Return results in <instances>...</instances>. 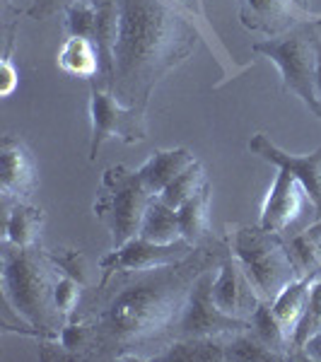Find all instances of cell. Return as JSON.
I'll use <instances>...</instances> for the list:
<instances>
[{"label": "cell", "mask_w": 321, "mask_h": 362, "mask_svg": "<svg viewBox=\"0 0 321 362\" xmlns=\"http://www.w3.org/2000/svg\"><path fill=\"white\" fill-rule=\"evenodd\" d=\"M227 251L225 237H210L177 264L102 278L97 293L68 319L61 338L42 341V358L153 362L174 341L196 278L223 264Z\"/></svg>", "instance_id": "1"}, {"label": "cell", "mask_w": 321, "mask_h": 362, "mask_svg": "<svg viewBox=\"0 0 321 362\" xmlns=\"http://www.w3.org/2000/svg\"><path fill=\"white\" fill-rule=\"evenodd\" d=\"M112 92L121 104L148 112L155 87L196 51L201 27L169 0H116Z\"/></svg>", "instance_id": "2"}, {"label": "cell", "mask_w": 321, "mask_h": 362, "mask_svg": "<svg viewBox=\"0 0 321 362\" xmlns=\"http://www.w3.org/2000/svg\"><path fill=\"white\" fill-rule=\"evenodd\" d=\"M3 297L20 319H25L32 331L25 334L58 341L68 319L56 307V283L61 271L46 254V247H15L3 242Z\"/></svg>", "instance_id": "3"}, {"label": "cell", "mask_w": 321, "mask_h": 362, "mask_svg": "<svg viewBox=\"0 0 321 362\" xmlns=\"http://www.w3.org/2000/svg\"><path fill=\"white\" fill-rule=\"evenodd\" d=\"M225 242L264 302H273L293 280L300 278L288 239L280 232H268L261 225L227 223Z\"/></svg>", "instance_id": "4"}, {"label": "cell", "mask_w": 321, "mask_h": 362, "mask_svg": "<svg viewBox=\"0 0 321 362\" xmlns=\"http://www.w3.org/2000/svg\"><path fill=\"white\" fill-rule=\"evenodd\" d=\"M153 198L138 169L133 172L126 165H116L102 174L95 215L112 235V249L124 247L128 239L140 235V225Z\"/></svg>", "instance_id": "5"}, {"label": "cell", "mask_w": 321, "mask_h": 362, "mask_svg": "<svg viewBox=\"0 0 321 362\" xmlns=\"http://www.w3.org/2000/svg\"><path fill=\"white\" fill-rule=\"evenodd\" d=\"M312 25L314 22H307L283 37L256 42L252 51L276 63L283 78V90L300 97L309 112L321 119V102L317 95V46Z\"/></svg>", "instance_id": "6"}, {"label": "cell", "mask_w": 321, "mask_h": 362, "mask_svg": "<svg viewBox=\"0 0 321 362\" xmlns=\"http://www.w3.org/2000/svg\"><path fill=\"white\" fill-rule=\"evenodd\" d=\"M90 162L97 160L99 150L107 140L119 138L128 145H136L148 140V121L145 109L126 107L121 104L112 90H104L90 83Z\"/></svg>", "instance_id": "7"}, {"label": "cell", "mask_w": 321, "mask_h": 362, "mask_svg": "<svg viewBox=\"0 0 321 362\" xmlns=\"http://www.w3.org/2000/svg\"><path fill=\"white\" fill-rule=\"evenodd\" d=\"M220 266H213L203 271L196 278L191 288L186 305L182 309V317L177 321L174 338H196V336H210V338H230L239 331L249 329V321L235 319L225 314L223 309L215 305L213 300V280Z\"/></svg>", "instance_id": "8"}, {"label": "cell", "mask_w": 321, "mask_h": 362, "mask_svg": "<svg viewBox=\"0 0 321 362\" xmlns=\"http://www.w3.org/2000/svg\"><path fill=\"white\" fill-rule=\"evenodd\" d=\"M194 249L196 244L186 242V239H179L174 244H157L138 235L128 239L124 247L112 249V254L104 256L99 261V271H102V278H109L121 271H150V268L157 266L177 264V261L186 259Z\"/></svg>", "instance_id": "9"}, {"label": "cell", "mask_w": 321, "mask_h": 362, "mask_svg": "<svg viewBox=\"0 0 321 362\" xmlns=\"http://www.w3.org/2000/svg\"><path fill=\"white\" fill-rule=\"evenodd\" d=\"M239 20L252 32L276 39L300 25L321 20V15H312L300 0H239Z\"/></svg>", "instance_id": "10"}, {"label": "cell", "mask_w": 321, "mask_h": 362, "mask_svg": "<svg viewBox=\"0 0 321 362\" xmlns=\"http://www.w3.org/2000/svg\"><path fill=\"white\" fill-rule=\"evenodd\" d=\"M249 150L300 181L307 191L309 203L321 218V145L309 155H290L285 150H280L276 143H271L264 133H256L249 140Z\"/></svg>", "instance_id": "11"}, {"label": "cell", "mask_w": 321, "mask_h": 362, "mask_svg": "<svg viewBox=\"0 0 321 362\" xmlns=\"http://www.w3.org/2000/svg\"><path fill=\"white\" fill-rule=\"evenodd\" d=\"M213 300L225 314L242 321H249L256 307L261 305V297L252 285V280L244 273L242 264L227 251V256L220 264L213 280Z\"/></svg>", "instance_id": "12"}, {"label": "cell", "mask_w": 321, "mask_h": 362, "mask_svg": "<svg viewBox=\"0 0 321 362\" xmlns=\"http://www.w3.org/2000/svg\"><path fill=\"white\" fill-rule=\"evenodd\" d=\"M0 162H3V203L32 198L39 184L37 160H34L32 150L20 138L3 136Z\"/></svg>", "instance_id": "13"}, {"label": "cell", "mask_w": 321, "mask_h": 362, "mask_svg": "<svg viewBox=\"0 0 321 362\" xmlns=\"http://www.w3.org/2000/svg\"><path fill=\"white\" fill-rule=\"evenodd\" d=\"M305 201H307L305 186H302L295 177H290L288 172L280 169L276 174L273 186L268 189L264 206H261L259 225L268 232H280V235H285L288 227L302 215Z\"/></svg>", "instance_id": "14"}, {"label": "cell", "mask_w": 321, "mask_h": 362, "mask_svg": "<svg viewBox=\"0 0 321 362\" xmlns=\"http://www.w3.org/2000/svg\"><path fill=\"white\" fill-rule=\"evenodd\" d=\"M97 3V25L92 44L99 54V75L97 80H90L104 90H112L114 80V46L119 37V3L116 0H95Z\"/></svg>", "instance_id": "15"}, {"label": "cell", "mask_w": 321, "mask_h": 362, "mask_svg": "<svg viewBox=\"0 0 321 362\" xmlns=\"http://www.w3.org/2000/svg\"><path fill=\"white\" fill-rule=\"evenodd\" d=\"M191 162H196V157L189 148L155 150V153L148 157V162H145L143 167H138V174H140V179L145 181V186L150 189V194L160 196Z\"/></svg>", "instance_id": "16"}, {"label": "cell", "mask_w": 321, "mask_h": 362, "mask_svg": "<svg viewBox=\"0 0 321 362\" xmlns=\"http://www.w3.org/2000/svg\"><path fill=\"white\" fill-rule=\"evenodd\" d=\"M5 227L3 242L15 247H37L42 244V227L46 223V213L37 206H29L27 201H10L5 203Z\"/></svg>", "instance_id": "17"}, {"label": "cell", "mask_w": 321, "mask_h": 362, "mask_svg": "<svg viewBox=\"0 0 321 362\" xmlns=\"http://www.w3.org/2000/svg\"><path fill=\"white\" fill-rule=\"evenodd\" d=\"M210 201H213V184L206 181L189 201H184L177 208L182 237L191 244H203L213 237L210 232Z\"/></svg>", "instance_id": "18"}, {"label": "cell", "mask_w": 321, "mask_h": 362, "mask_svg": "<svg viewBox=\"0 0 321 362\" xmlns=\"http://www.w3.org/2000/svg\"><path fill=\"white\" fill-rule=\"evenodd\" d=\"M153 362H225V338H174Z\"/></svg>", "instance_id": "19"}, {"label": "cell", "mask_w": 321, "mask_h": 362, "mask_svg": "<svg viewBox=\"0 0 321 362\" xmlns=\"http://www.w3.org/2000/svg\"><path fill=\"white\" fill-rule=\"evenodd\" d=\"M249 329H252L266 346L283 353L288 360H305V355L295 348L293 336L283 329V324H280L278 317L273 314L271 302H261V305L256 307V312L252 314V319H249Z\"/></svg>", "instance_id": "20"}, {"label": "cell", "mask_w": 321, "mask_h": 362, "mask_svg": "<svg viewBox=\"0 0 321 362\" xmlns=\"http://www.w3.org/2000/svg\"><path fill=\"white\" fill-rule=\"evenodd\" d=\"M58 68L66 75L85 80H97L99 75V54L97 46L90 39L83 37H68L56 56Z\"/></svg>", "instance_id": "21"}, {"label": "cell", "mask_w": 321, "mask_h": 362, "mask_svg": "<svg viewBox=\"0 0 321 362\" xmlns=\"http://www.w3.org/2000/svg\"><path fill=\"white\" fill-rule=\"evenodd\" d=\"M140 237L150 239V242H157V244H174V242H179V239H184L177 208L167 206L160 196H155L148 206L143 225H140Z\"/></svg>", "instance_id": "22"}, {"label": "cell", "mask_w": 321, "mask_h": 362, "mask_svg": "<svg viewBox=\"0 0 321 362\" xmlns=\"http://www.w3.org/2000/svg\"><path fill=\"white\" fill-rule=\"evenodd\" d=\"M314 278L312 276H302L293 280L288 288L280 293L276 300L271 302L273 314L278 317V321L283 324V329L288 331L290 336H295V329L300 324L302 314H305L307 300H309V290H312ZM295 341V338H293Z\"/></svg>", "instance_id": "23"}, {"label": "cell", "mask_w": 321, "mask_h": 362, "mask_svg": "<svg viewBox=\"0 0 321 362\" xmlns=\"http://www.w3.org/2000/svg\"><path fill=\"white\" fill-rule=\"evenodd\" d=\"M288 362L283 353L266 346L252 329L225 338V362Z\"/></svg>", "instance_id": "24"}, {"label": "cell", "mask_w": 321, "mask_h": 362, "mask_svg": "<svg viewBox=\"0 0 321 362\" xmlns=\"http://www.w3.org/2000/svg\"><path fill=\"white\" fill-rule=\"evenodd\" d=\"M206 181H208V177H206V169H203L201 162L196 160V162H191V165L186 167L184 172L179 174V177L167 186L165 191H162L160 198L167 203V206L179 208L184 201H189V198L194 196L196 191L201 189L203 184H206Z\"/></svg>", "instance_id": "25"}, {"label": "cell", "mask_w": 321, "mask_h": 362, "mask_svg": "<svg viewBox=\"0 0 321 362\" xmlns=\"http://www.w3.org/2000/svg\"><path fill=\"white\" fill-rule=\"evenodd\" d=\"M285 239H288L290 256H293L300 278L302 276H312V278L321 276V242H317L314 237H309L307 232H300V235L285 237Z\"/></svg>", "instance_id": "26"}, {"label": "cell", "mask_w": 321, "mask_h": 362, "mask_svg": "<svg viewBox=\"0 0 321 362\" xmlns=\"http://www.w3.org/2000/svg\"><path fill=\"white\" fill-rule=\"evenodd\" d=\"M321 331V276L314 278L312 290H309V300L305 307V314H302L300 324L295 329V348L302 353L305 343L309 338H314Z\"/></svg>", "instance_id": "27"}, {"label": "cell", "mask_w": 321, "mask_h": 362, "mask_svg": "<svg viewBox=\"0 0 321 362\" xmlns=\"http://www.w3.org/2000/svg\"><path fill=\"white\" fill-rule=\"evenodd\" d=\"M95 25H97L95 0H75L66 10V29L70 37H83L92 42V37H95Z\"/></svg>", "instance_id": "28"}, {"label": "cell", "mask_w": 321, "mask_h": 362, "mask_svg": "<svg viewBox=\"0 0 321 362\" xmlns=\"http://www.w3.org/2000/svg\"><path fill=\"white\" fill-rule=\"evenodd\" d=\"M49 259L58 266L63 276H70L78 280L83 288L90 285V264H87L85 251L80 249H46Z\"/></svg>", "instance_id": "29"}, {"label": "cell", "mask_w": 321, "mask_h": 362, "mask_svg": "<svg viewBox=\"0 0 321 362\" xmlns=\"http://www.w3.org/2000/svg\"><path fill=\"white\" fill-rule=\"evenodd\" d=\"M54 297H56L58 312H61L66 319H70L75 312H78L80 302H83V285H80L75 278L63 276V273H61V278H58V283H56Z\"/></svg>", "instance_id": "30"}, {"label": "cell", "mask_w": 321, "mask_h": 362, "mask_svg": "<svg viewBox=\"0 0 321 362\" xmlns=\"http://www.w3.org/2000/svg\"><path fill=\"white\" fill-rule=\"evenodd\" d=\"M75 0H32V5L25 10L27 17H32V20H51L54 15L58 13H66V10L73 5Z\"/></svg>", "instance_id": "31"}, {"label": "cell", "mask_w": 321, "mask_h": 362, "mask_svg": "<svg viewBox=\"0 0 321 362\" xmlns=\"http://www.w3.org/2000/svg\"><path fill=\"white\" fill-rule=\"evenodd\" d=\"M10 51H13V42L8 46V54L3 58V95L10 97L15 92L17 87V70L13 68V56H10Z\"/></svg>", "instance_id": "32"}, {"label": "cell", "mask_w": 321, "mask_h": 362, "mask_svg": "<svg viewBox=\"0 0 321 362\" xmlns=\"http://www.w3.org/2000/svg\"><path fill=\"white\" fill-rule=\"evenodd\" d=\"M312 34H314V46H317V95L321 102V20L312 25Z\"/></svg>", "instance_id": "33"}, {"label": "cell", "mask_w": 321, "mask_h": 362, "mask_svg": "<svg viewBox=\"0 0 321 362\" xmlns=\"http://www.w3.org/2000/svg\"><path fill=\"white\" fill-rule=\"evenodd\" d=\"M302 355H305V360H319L321 362V331L305 343V348H302Z\"/></svg>", "instance_id": "34"}, {"label": "cell", "mask_w": 321, "mask_h": 362, "mask_svg": "<svg viewBox=\"0 0 321 362\" xmlns=\"http://www.w3.org/2000/svg\"><path fill=\"white\" fill-rule=\"evenodd\" d=\"M179 5H184L186 10H189L191 15H198V17H203V3L201 0H177Z\"/></svg>", "instance_id": "35"}, {"label": "cell", "mask_w": 321, "mask_h": 362, "mask_svg": "<svg viewBox=\"0 0 321 362\" xmlns=\"http://www.w3.org/2000/svg\"><path fill=\"white\" fill-rule=\"evenodd\" d=\"M305 232H307L309 237H314V239H317V242H321V218H319L317 223H314L312 227H307Z\"/></svg>", "instance_id": "36"}, {"label": "cell", "mask_w": 321, "mask_h": 362, "mask_svg": "<svg viewBox=\"0 0 321 362\" xmlns=\"http://www.w3.org/2000/svg\"><path fill=\"white\" fill-rule=\"evenodd\" d=\"M300 3H302V5H307V0H300Z\"/></svg>", "instance_id": "37"}]
</instances>
